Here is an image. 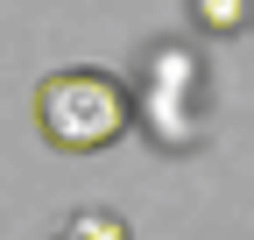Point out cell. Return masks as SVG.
<instances>
[{
	"instance_id": "1",
	"label": "cell",
	"mask_w": 254,
	"mask_h": 240,
	"mask_svg": "<svg viewBox=\"0 0 254 240\" xmlns=\"http://www.w3.org/2000/svg\"><path fill=\"white\" fill-rule=\"evenodd\" d=\"M36 127H43L50 148H64V156H99V148H113L134 127V92H127L113 71H92V64L50 71L36 85Z\"/></svg>"
},
{
	"instance_id": "2",
	"label": "cell",
	"mask_w": 254,
	"mask_h": 240,
	"mask_svg": "<svg viewBox=\"0 0 254 240\" xmlns=\"http://www.w3.org/2000/svg\"><path fill=\"white\" fill-rule=\"evenodd\" d=\"M64 233H71V240H127V226H120L113 212H78Z\"/></svg>"
},
{
	"instance_id": "3",
	"label": "cell",
	"mask_w": 254,
	"mask_h": 240,
	"mask_svg": "<svg viewBox=\"0 0 254 240\" xmlns=\"http://www.w3.org/2000/svg\"><path fill=\"white\" fill-rule=\"evenodd\" d=\"M198 21L219 28V36L226 28H247V0H198Z\"/></svg>"
},
{
	"instance_id": "4",
	"label": "cell",
	"mask_w": 254,
	"mask_h": 240,
	"mask_svg": "<svg viewBox=\"0 0 254 240\" xmlns=\"http://www.w3.org/2000/svg\"><path fill=\"white\" fill-rule=\"evenodd\" d=\"M64 240H71V233H64Z\"/></svg>"
}]
</instances>
